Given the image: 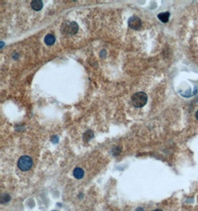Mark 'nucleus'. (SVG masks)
Instances as JSON below:
<instances>
[{
	"mask_svg": "<svg viewBox=\"0 0 198 211\" xmlns=\"http://www.w3.org/2000/svg\"><path fill=\"white\" fill-rule=\"evenodd\" d=\"M148 101V96L144 92H137L131 97V103L135 108H143Z\"/></svg>",
	"mask_w": 198,
	"mask_h": 211,
	"instance_id": "obj_1",
	"label": "nucleus"
},
{
	"mask_svg": "<svg viewBox=\"0 0 198 211\" xmlns=\"http://www.w3.org/2000/svg\"><path fill=\"white\" fill-rule=\"evenodd\" d=\"M32 164H33V161H32L31 158L29 157L28 156H21L17 163L18 168L23 171H28L31 168Z\"/></svg>",
	"mask_w": 198,
	"mask_h": 211,
	"instance_id": "obj_2",
	"label": "nucleus"
},
{
	"mask_svg": "<svg viewBox=\"0 0 198 211\" xmlns=\"http://www.w3.org/2000/svg\"><path fill=\"white\" fill-rule=\"evenodd\" d=\"M78 30H79V26L75 22H66L62 26L63 33L68 34H75L77 33Z\"/></svg>",
	"mask_w": 198,
	"mask_h": 211,
	"instance_id": "obj_3",
	"label": "nucleus"
},
{
	"mask_svg": "<svg viewBox=\"0 0 198 211\" xmlns=\"http://www.w3.org/2000/svg\"><path fill=\"white\" fill-rule=\"evenodd\" d=\"M142 21L138 16H133L129 19V26L131 29L134 30H137L141 27Z\"/></svg>",
	"mask_w": 198,
	"mask_h": 211,
	"instance_id": "obj_4",
	"label": "nucleus"
},
{
	"mask_svg": "<svg viewBox=\"0 0 198 211\" xmlns=\"http://www.w3.org/2000/svg\"><path fill=\"white\" fill-rule=\"evenodd\" d=\"M30 5H31V8H33V10L38 11H40L42 8V7H43V2L42 1H40V0H34L30 3Z\"/></svg>",
	"mask_w": 198,
	"mask_h": 211,
	"instance_id": "obj_5",
	"label": "nucleus"
},
{
	"mask_svg": "<svg viewBox=\"0 0 198 211\" xmlns=\"http://www.w3.org/2000/svg\"><path fill=\"white\" fill-rule=\"evenodd\" d=\"M158 19L162 22L165 23L168 21L170 17V13L169 12H163V13H160L158 14Z\"/></svg>",
	"mask_w": 198,
	"mask_h": 211,
	"instance_id": "obj_6",
	"label": "nucleus"
},
{
	"mask_svg": "<svg viewBox=\"0 0 198 211\" xmlns=\"http://www.w3.org/2000/svg\"><path fill=\"white\" fill-rule=\"evenodd\" d=\"M73 174H74V176L76 178H77V179H81V178H83V176H84V171H83V170L82 169V168H76L74 169Z\"/></svg>",
	"mask_w": 198,
	"mask_h": 211,
	"instance_id": "obj_7",
	"label": "nucleus"
},
{
	"mask_svg": "<svg viewBox=\"0 0 198 211\" xmlns=\"http://www.w3.org/2000/svg\"><path fill=\"white\" fill-rule=\"evenodd\" d=\"M55 36L53 34H48L45 36L44 41H45V43L47 45H54V42H55Z\"/></svg>",
	"mask_w": 198,
	"mask_h": 211,
	"instance_id": "obj_8",
	"label": "nucleus"
},
{
	"mask_svg": "<svg viewBox=\"0 0 198 211\" xmlns=\"http://www.w3.org/2000/svg\"><path fill=\"white\" fill-rule=\"evenodd\" d=\"M93 137H94V133L91 130H88V131L85 132L84 135H83V139H84L85 141L91 140Z\"/></svg>",
	"mask_w": 198,
	"mask_h": 211,
	"instance_id": "obj_9",
	"label": "nucleus"
},
{
	"mask_svg": "<svg viewBox=\"0 0 198 211\" xmlns=\"http://www.w3.org/2000/svg\"><path fill=\"white\" fill-rule=\"evenodd\" d=\"M10 199H11V197H10L9 195H8V194H3L1 197V203H6V202H9Z\"/></svg>",
	"mask_w": 198,
	"mask_h": 211,
	"instance_id": "obj_10",
	"label": "nucleus"
},
{
	"mask_svg": "<svg viewBox=\"0 0 198 211\" xmlns=\"http://www.w3.org/2000/svg\"><path fill=\"white\" fill-rule=\"evenodd\" d=\"M136 211H144V210H143L142 207H138V208L136 210Z\"/></svg>",
	"mask_w": 198,
	"mask_h": 211,
	"instance_id": "obj_11",
	"label": "nucleus"
},
{
	"mask_svg": "<svg viewBox=\"0 0 198 211\" xmlns=\"http://www.w3.org/2000/svg\"><path fill=\"white\" fill-rule=\"evenodd\" d=\"M195 117H196V119H197V120L198 121V110L197 112H196V113H195Z\"/></svg>",
	"mask_w": 198,
	"mask_h": 211,
	"instance_id": "obj_12",
	"label": "nucleus"
},
{
	"mask_svg": "<svg viewBox=\"0 0 198 211\" xmlns=\"http://www.w3.org/2000/svg\"><path fill=\"white\" fill-rule=\"evenodd\" d=\"M153 211H163V210H153Z\"/></svg>",
	"mask_w": 198,
	"mask_h": 211,
	"instance_id": "obj_13",
	"label": "nucleus"
},
{
	"mask_svg": "<svg viewBox=\"0 0 198 211\" xmlns=\"http://www.w3.org/2000/svg\"><path fill=\"white\" fill-rule=\"evenodd\" d=\"M54 211H56V210H54Z\"/></svg>",
	"mask_w": 198,
	"mask_h": 211,
	"instance_id": "obj_14",
	"label": "nucleus"
}]
</instances>
